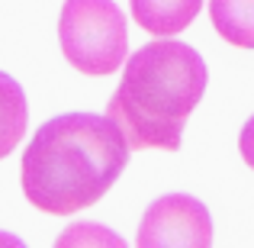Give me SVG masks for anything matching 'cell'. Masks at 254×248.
<instances>
[{
  "label": "cell",
  "instance_id": "6da1fadb",
  "mask_svg": "<svg viewBox=\"0 0 254 248\" xmlns=\"http://www.w3.org/2000/svg\"><path fill=\"white\" fill-rule=\"evenodd\" d=\"M129 139L113 116L64 113L42 123L23 152V193L52 216L93 206L129 162Z\"/></svg>",
  "mask_w": 254,
  "mask_h": 248
},
{
  "label": "cell",
  "instance_id": "7a4b0ae2",
  "mask_svg": "<svg viewBox=\"0 0 254 248\" xmlns=\"http://www.w3.org/2000/svg\"><path fill=\"white\" fill-rule=\"evenodd\" d=\"M209 81L203 55L187 42L155 36V42L132 52L123 81L106 103L132 149L177 152L187 116L199 106Z\"/></svg>",
  "mask_w": 254,
  "mask_h": 248
},
{
  "label": "cell",
  "instance_id": "3957f363",
  "mask_svg": "<svg viewBox=\"0 0 254 248\" xmlns=\"http://www.w3.org/2000/svg\"><path fill=\"white\" fill-rule=\"evenodd\" d=\"M62 52L84 75H113L129 52V26L113 0H64L58 16Z\"/></svg>",
  "mask_w": 254,
  "mask_h": 248
},
{
  "label": "cell",
  "instance_id": "277c9868",
  "mask_svg": "<svg viewBox=\"0 0 254 248\" xmlns=\"http://www.w3.org/2000/svg\"><path fill=\"white\" fill-rule=\"evenodd\" d=\"M212 216L190 193H168L148 203L138 226V248H209Z\"/></svg>",
  "mask_w": 254,
  "mask_h": 248
},
{
  "label": "cell",
  "instance_id": "5b68a950",
  "mask_svg": "<svg viewBox=\"0 0 254 248\" xmlns=\"http://www.w3.org/2000/svg\"><path fill=\"white\" fill-rule=\"evenodd\" d=\"M132 19L151 36H177L203 10V0H129Z\"/></svg>",
  "mask_w": 254,
  "mask_h": 248
},
{
  "label": "cell",
  "instance_id": "8992f818",
  "mask_svg": "<svg viewBox=\"0 0 254 248\" xmlns=\"http://www.w3.org/2000/svg\"><path fill=\"white\" fill-rule=\"evenodd\" d=\"M29 126V106L26 93L16 84V78L0 71V158H6L26 136Z\"/></svg>",
  "mask_w": 254,
  "mask_h": 248
},
{
  "label": "cell",
  "instance_id": "52a82bcc",
  "mask_svg": "<svg viewBox=\"0 0 254 248\" xmlns=\"http://www.w3.org/2000/svg\"><path fill=\"white\" fill-rule=\"evenodd\" d=\"M216 32L238 49H254V0H209Z\"/></svg>",
  "mask_w": 254,
  "mask_h": 248
},
{
  "label": "cell",
  "instance_id": "ba28073f",
  "mask_svg": "<svg viewBox=\"0 0 254 248\" xmlns=\"http://www.w3.org/2000/svg\"><path fill=\"white\" fill-rule=\"evenodd\" d=\"M71 242H110V245H123V239L113 236V232L100 229V226L93 223H84V226H74V229H68L62 239H58V245H71Z\"/></svg>",
  "mask_w": 254,
  "mask_h": 248
},
{
  "label": "cell",
  "instance_id": "9c48e42d",
  "mask_svg": "<svg viewBox=\"0 0 254 248\" xmlns=\"http://www.w3.org/2000/svg\"><path fill=\"white\" fill-rule=\"evenodd\" d=\"M238 152H242V158H245V165L254 171V116L245 123V129H242V139H238Z\"/></svg>",
  "mask_w": 254,
  "mask_h": 248
}]
</instances>
